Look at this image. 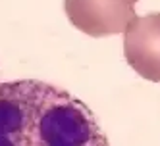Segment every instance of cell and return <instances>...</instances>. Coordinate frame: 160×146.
Returning <instances> with one entry per match:
<instances>
[{
    "instance_id": "cell-1",
    "label": "cell",
    "mask_w": 160,
    "mask_h": 146,
    "mask_svg": "<svg viewBox=\"0 0 160 146\" xmlns=\"http://www.w3.org/2000/svg\"><path fill=\"white\" fill-rule=\"evenodd\" d=\"M0 146H110L83 100L44 81L0 83Z\"/></svg>"
},
{
    "instance_id": "cell-2",
    "label": "cell",
    "mask_w": 160,
    "mask_h": 146,
    "mask_svg": "<svg viewBox=\"0 0 160 146\" xmlns=\"http://www.w3.org/2000/svg\"><path fill=\"white\" fill-rule=\"evenodd\" d=\"M139 0H66L64 10L70 23L89 37L118 35L137 17Z\"/></svg>"
},
{
    "instance_id": "cell-3",
    "label": "cell",
    "mask_w": 160,
    "mask_h": 146,
    "mask_svg": "<svg viewBox=\"0 0 160 146\" xmlns=\"http://www.w3.org/2000/svg\"><path fill=\"white\" fill-rule=\"evenodd\" d=\"M123 54L135 73L160 83V12L135 17L128 25Z\"/></svg>"
}]
</instances>
